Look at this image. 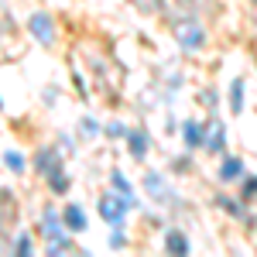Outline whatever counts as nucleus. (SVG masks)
<instances>
[{
    "label": "nucleus",
    "mask_w": 257,
    "mask_h": 257,
    "mask_svg": "<svg viewBox=\"0 0 257 257\" xmlns=\"http://www.w3.org/2000/svg\"><path fill=\"white\" fill-rule=\"evenodd\" d=\"M100 213H103L107 220H117V216H124V199H114V196H107V199L100 202Z\"/></svg>",
    "instance_id": "obj_1"
},
{
    "label": "nucleus",
    "mask_w": 257,
    "mask_h": 257,
    "mask_svg": "<svg viewBox=\"0 0 257 257\" xmlns=\"http://www.w3.org/2000/svg\"><path fill=\"white\" fill-rule=\"evenodd\" d=\"M31 24H34V31H38V34H41V38H45V41H48V38H52V34H48V31H52V24H48V17H41V14H38V17H34V21H31Z\"/></svg>",
    "instance_id": "obj_2"
},
{
    "label": "nucleus",
    "mask_w": 257,
    "mask_h": 257,
    "mask_svg": "<svg viewBox=\"0 0 257 257\" xmlns=\"http://www.w3.org/2000/svg\"><path fill=\"white\" fill-rule=\"evenodd\" d=\"M65 220H69V223H72V230H83V213H79V209H76V206H72V209H69V216H65Z\"/></svg>",
    "instance_id": "obj_3"
},
{
    "label": "nucleus",
    "mask_w": 257,
    "mask_h": 257,
    "mask_svg": "<svg viewBox=\"0 0 257 257\" xmlns=\"http://www.w3.org/2000/svg\"><path fill=\"white\" fill-rule=\"evenodd\" d=\"M227 178H237L240 175V161H227V171H223Z\"/></svg>",
    "instance_id": "obj_4"
},
{
    "label": "nucleus",
    "mask_w": 257,
    "mask_h": 257,
    "mask_svg": "<svg viewBox=\"0 0 257 257\" xmlns=\"http://www.w3.org/2000/svg\"><path fill=\"white\" fill-rule=\"evenodd\" d=\"M168 247L171 251H185V240L182 237H168Z\"/></svg>",
    "instance_id": "obj_5"
}]
</instances>
